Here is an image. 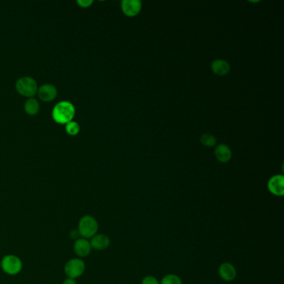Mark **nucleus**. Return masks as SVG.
I'll return each mask as SVG.
<instances>
[{"label": "nucleus", "instance_id": "obj_11", "mask_svg": "<svg viewBox=\"0 0 284 284\" xmlns=\"http://www.w3.org/2000/svg\"><path fill=\"white\" fill-rule=\"evenodd\" d=\"M218 274L220 278L226 282H231L236 279L237 270L230 263H223L219 266Z\"/></svg>", "mask_w": 284, "mask_h": 284}, {"label": "nucleus", "instance_id": "obj_9", "mask_svg": "<svg viewBox=\"0 0 284 284\" xmlns=\"http://www.w3.org/2000/svg\"><path fill=\"white\" fill-rule=\"evenodd\" d=\"M38 95L42 101L43 102H51L55 99L58 94L56 87L50 84V83H45L38 88Z\"/></svg>", "mask_w": 284, "mask_h": 284}, {"label": "nucleus", "instance_id": "obj_15", "mask_svg": "<svg viewBox=\"0 0 284 284\" xmlns=\"http://www.w3.org/2000/svg\"><path fill=\"white\" fill-rule=\"evenodd\" d=\"M65 130L68 134L71 136H75L80 131V126L75 121H70V123L65 124Z\"/></svg>", "mask_w": 284, "mask_h": 284}, {"label": "nucleus", "instance_id": "obj_14", "mask_svg": "<svg viewBox=\"0 0 284 284\" xmlns=\"http://www.w3.org/2000/svg\"><path fill=\"white\" fill-rule=\"evenodd\" d=\"M24 110L30 115H36L40 110V105L38 100L30 98L24 104Z\"/></svg>", "mask_w": 284, "mask_h": 284}, {"label": "nucleus", "instance_id": "obj_1", "mask_svg": "<svg viewBox=\"0 0 284 284\" xmlns=\"http://www.w3.org/2000/svg\"><path fill=\"white\" fill-rule=\"evenodd\" d=\"M75 116V107L69 101H61L54 106L52 117L56 123L67 124Z\"/></svg>", "mask_w": 284, "mask_h": 284}, {"label": "nucleus", "instance_id": "obj_16", "mask_svg": "<svg viewBox=\"0 0 284 284\" xmlns=\"http://www.w3.org/2000/svg\"><path fill=\"white\" fill-rule=\"evenodd\" d=\"M160 284H182V280L176 274H168L162 279Z\"/></svg>", "mask_w": 284, "mask_h": 284}, {"label": "nucleus", "instance_id": "obj_2", "mask_svg": "<svg viewBox=\"0 0 284 284\" xmlns=\"http://www.w3.org/2000/svg\"><path fill=\"white\" fill-rule=\"evenodd\" d=\"M99 228H100V226L95 217L91 215H84L78 221L77 229L81 238L91 239L98 233Z\"/></svg>", "mask_w": 284, "mask_h": 284}, {"label": "nucleus", "instance_id": "obj_7", "mask_svg": "<svg viewBox=\"0 0 284 284\" xmlns=\"http://www.w3.org/2000/svg\"><path fill=\"white\" fill-rule=\"evenodd\" d=\"M123 14L129 17H134L140 14L142 3L140 0H123L121 3Z\"/></svg>", "mask_w": 284, "mask_h": 284}, {"label": "nucleus", "instance_id": "obj_5", "mask_svg": "<svg viewBox=\"0 0 284 284\" xmlns=\"http://www.w3.org/2000/svg\"><path fill=\"white\" fill-rule=\"evenodd\" d=\"M86 265L84 261L79 257H73L65 263V274L67 278L77 279L80 278L85 272Z\"/></svg>", "mask_w": 284, "mask_h": 284}, {"label": "nucleus", "instance_id": "obj_17", "mask_svg": "<svg viewBox=\"0 0 284 284\" xmlns=\"http://www.w3.org/2000/svg\"><path fill=\"white\" fill-rule=\"evenodd\" d=\"M201 142L207 147H213L216 144V139L212 134H205L202 135Z\"/></svg>", "mask_w": 284, "mask_h": 284}, {"label": "nucleus", "instance_id": "obj_19", "mask_svg": "<svg viewBox=\"0 0 284 284\" xmlns=\"http://www.w3.org/2000/svg\"><path fill=\"white\" fill-rule=\"evenodd\" d=\"M94 3L93 0H78L77 3L82 8H88Z\"/></svg>", "mask_w": 284, "mask_h": 284}, {"label": "nucleus", "instance_id": "obj_21", "mask_svg": "<svg viewBox=\"0 0 284 284\" xmlns=\"http://www.w3.org/2000/svg\"><path fill=\"white\" fill-rule=\"evenodd\" d=\"M63 284H77V282H76L75 279L67 278V279H65V281L63 282Z\"/></svg>", "mask_w": 284, "mask_h": 284}, {"label": "nucleus", "instance_id": "obj_3", "mask_svg": "<svg viewBox=\"0 0 284 284\" xmlns=\"http://www.w3.org/2000/svg\"><path fill=\"white\" fill-rule=\"evenodd\" d=\"M0 267L3 273L9 276H15L21 273L23 269V262L21 258L14 254H7L3 256L0 262Z\"/></svg>", "mask_w": 284, "mask_h": 284}, {"label": "nucleus", "instance_id": "obj_10", "mask_svg": "<svg viewBox=\"0 0 284 284\" xmlns=\"http://www.w3.org/2000/svg\"><path fill=\"white\" fill-rule=\"evenodd\" d=\"M92 249L98 250V251H103L107 249L111 244L109 237L104 234V233H97L90 240Z\"/></svg>", "mask_w": 284, "mask_h": 284}, {"label": "nucleus", "instance_id": "obj_12", "mask_svg": "<svg viewBox=\"0 0 284 284\" xmlns=\"http://www.w3.org/2000/svg\"><path fill=\"white\" fill-rule=\"evenodd\" d=\"M215 156L221 163H228L232 158V152L227 145L220 144L215 148Z\"/></svg>", "mask_w": 284, "mask_h": 284}, {"label": "nucleus", "instance_id": "obj_18", "mask_svg": "<svg viewBox=\"0 0 284 284\" xmlns=\"http://www.w3.org/2000/svg\"><path fill=\"white\" fill-rule=\"evenodd\" d=\"M141 284H160V283L155 277L147 276L142 279Z\"/></svg>", "mask_w": 284, "mask_h": 284}, {"label": "nucleus", "instance_id": "obj_13", "mask_svg": "<svg viewBox=\"0 0 284 284\" xmlns=\"http://www.w3.org/2000/svg\"><path fill=\"white\" fill-rule=\"evenodd\" d=\"M212 70L217 75H226L230 71V65L223 59H217L213 62Z\"/></svg>", "mask_w": 284, "mask_h": 284}, {"label": "nucleus", "instance_id": "obj_4", "mask_svg": "<svg viewBox=\"0 0 284 284\" xmlns=\"http://www.w3.org/2000/svg\"><path fill=\"white\" fill-rule=\"evenodd\" d=\"M15 89L19 94L28 98H33L38 92V84L35 78L29 76L19 78L15 83Z\"/></svg>", "mask_w": 284, "mask_h": 284}, {"label": "nucleus", "instance_id": "obj_6", "mask_svg": "<svg viewBox=\"0 0 284 284\" xmlns=\"http://www.w3.org/2000/svg\"><path fill=\"white\" fill-rule=\"evenodd\" d=\"M92 247L89 239L79 238L74 241L73 252L77 257L83 259L91 253Z\"/></svg>", "mask_w": 284, "mask_h": 284}, {"label": "nucleus", "instance_id": "obj_8", "mask_svg": "<svg viewBox=\"0 0 284 284\" xmlns=\"http://www.w3.org/2000/svg\"><path fill=\"white\" fill-rule=\"evenodd\" d=\"M268 191L272 194L282 197L284 194V177L283 175H275L271 178L268 182Z\"/></svg>", "mask_w": 284, "mask_h": 284}, {"label": "nucleus", "instance_id": "obj_20", "mask_svg": "<svg viewBox=\"0 0 284 284\" xmlns=\"http://www.w3.org/2000/svg\"><path fill=\"white\" fill-rule=\"evenodd\" d=\"M70 238L72 240H77V239L81 238L80 235H79V233H78V229H72V230L70 232Z\"/></svg>", "mask_w": 284, "mask_h": 284}]
</instances>
